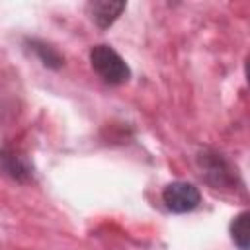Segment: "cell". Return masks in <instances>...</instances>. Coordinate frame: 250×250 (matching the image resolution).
Masks as SVG:
<instances>
[{
    "mask_svg": "<svg viewBox=\"0 0 250 250\" xmlns=\"http://www.w3.org/2000/svg\"><path fill=\"white\" fill-rule=\"evenodd\" d=\"M195 162H197L201 180L207 186H211L213 189L236 191L238 188H242V180H240L238 168L221 150L205 146V148H201L197 152Z\"/></svg>",
    "mask_w": 250,
    "mask_h": 250,
    "instance_id": "obj_1",
    "label": "cell"
},
{
    "mask_svg": "<svg viewBox=\"0 0 250 250\" xmlns=\"http://www.w3.org/2000/svg\"><path fill=\"white\" fill-rule=\"evenodd\" d=\"M88 59H90L92 70L100 76L102 82H105L109 86H121L125 82H129L131 68L125 62V59L111 45H105V43L94 45L88 53Z\"/></svg>",
    "mask_w": 250,
    "mask_h": 250,
    "instance_id": "obj_2",
    "label": "cell"
},
{
    "mask_svg": "<svg viewBox=\"0 0 250 250\" xmlns=\"http://www.w3.org/2000/svg\"><path fill=\"white\" fill-rule=\"evenodd\" d=\"M162 203L170 213H176V215L191 213L201 203V191H199V188H195L189 182L176 180V182H170L164 186Z\"/></svg>",
    "mask_w": 250,
    "mask_h": 250,
    "instance_id": "obj_3",
    "label": "cell"
},
{
    "mask_svg": "<svg viewBox=\"0 0 250 250\" xmlns=\"http://www.w3.org/2000/svg\"><path fill=\"white\" fill-rule=\"evenodd\" d=\"M0 174L18 184H29L35 176V166L25 152L6 145L0 146Z\"/></svg>",
    "mask_w": 250,
    "mask_h": 250,
    "instance_id": "obj_4",
    "label": "cell"
},
{
    "mask_svg": "<svg viewBox=\"0 0 250 250\" xmlns=\"http://www.w3.org/2000/svg\"><path fill=\"white\" fill-rule=\"evenodd\" d=\"M127 2L119 0V2H111V0H94L86 4V12L90 16V20L96 23V27H100L102 31L111 27L119 16L125 12Z\"/></svg>",
    "mask_w": 250,
    "mask_h": 250,
    "instance_id": "obj_5",
    "label": "cell"
},
{
    "mask_svg": "<svg viewBox=\"0 0 250 250\" xmlns=\"http://www.w3.org/2000/svg\"><path fill=\"white\" fill-rule=\"evenodd\" d=\"M25 49L31 51L39 62L45 66V68H51V70H61L64 66V57L59 53L57 47H53L51 43L43 41V39H37V37H27L25 39Z\"/></svg>",
    "mask_w": 250,
    "mask_h": 250,
    "instance_id": "obj_6",
    "label": "cell"
},
{
    "mask_svg": "<svg viewBox=\"0 0 250 250\" xmlns=\"http://www.w3.org/2000/svg\"><path fill=\"white\" fill-rule=\"evenodd\" d=\"M248 211H240L232 221H230V238L236 244L238 250H248L250 246V234H248Z\"/></svg>",
    "mask_w": 250,
    "mask_h": 250,
    "instance_id": "obj_7",
    "label": "cell"
}]
</instances>
